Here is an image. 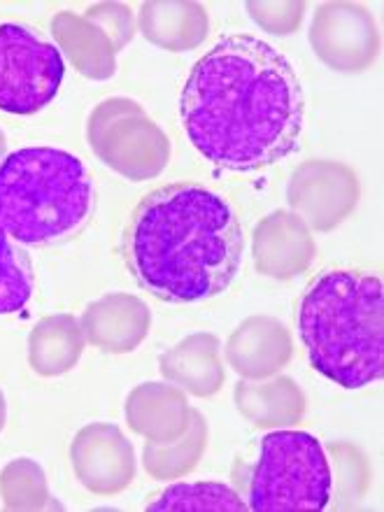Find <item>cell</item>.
I'll return each mask as SVG.
<instances>
[{
    "instance_id": "52a82bcc",
    "label": "cell",
    "mask_w": 384,
    "mask_h": 512,
    "mask_svg": "<svg viewBox=\"0 0 384 512\" xmlns=\"http://www.w3.org/2000/svg\"><path fill=\"white\" fill-rule=\"evenodd\" d=\"M61 52L52 42L19 24H0V110L35 115L59 94Z\"/></svg>"
},
{
    "instance_id": "7c38bea8",
    "label": "cell",
    "mask_w": 384,
    "mask_h": 512,
    "mask_svg": "<svg viewBox=\"0 0 384 512\" xmlns=\"http://www.w3.org/2000/svg\"><path fill=\"white\" fill-rule=\"evenodd\" d=\"M52 31L59 40L63 52L70 56L75 68L91 80H108L115 75L119 45L115 38L105 31L98 19L75 17L73 12L56 14L52 21Z\"/></svg>"
},
{
    "instance_id": "ffe728a7",
    "label": "cell",
    "mask_w": 384,
    "mask_h": 512,
    "mask_svg": "<svg viewBox=\"0 0 384 512\" xmlns=\"http://www.w3.org/2000/svg\"><path fill=\"white\" fill-rule=\"evenodd\" d=\"M147 510L152 512H180V510H247L243 499L231 487L219 485V482H196V485H173L163 492Z\"/></svg>"
},
{
    "instance_id": "9c48e42d",
    "label": "cell",
    "mask_w": 384,
    "mask_h": 512,
    "mask_svg": "<svg viewBox=\"0 0 384 512\" xmlns=\"http://www.w3.org/2000/svg\"><path fill=\"white\" fill-rule=\"evenodd\" d=\"M310 40L331 68L359 70L375 59V24L359 5H324L312 21Z\"/></svg>"
},
{
    "instance_id": "2e32d148",
    "label": "cell",
    "mask_w": 384,
    "mask_h": 512,
    "mask_svg": "<svg viewBox=\"0 0 384 512\" xmlns=\"http://www.w3.org/2000/svg\"><path fill=\"white\" fill-rule=\"evenodd\" d=\"M84 350V331L70 315L45 317L28 338V361L38 375L54 378L75 368Z\"/></svg>"
},
{
    "instance_id": "44dd1931",
    "label": "cell",
    "mask_w": 384,
    "mask_h": 512,
    "mask_svg": "<svg viewBox=\"0 0 384 512\" xmlns=\"http://www.w3.org/2000/svg\"><path fill=\"white\" fill-rule=\"evenodd\" d=\"M33 296V268L24 250L12 245L0 226V315H12L26 308Z\"/></svg>"
},
{
    "instance_id": "277c9868",
    "label": "cell",
    "mask_w": 384,
    "mask_h": 512,
    "mask_svg": "<svg viewBox=\"0 0 384 512\" xmlns=\"http://www.w3.org/2000/svg\"><path fill=\"white\" fill-rule=\"evenodd\" d=\"M94 180L75 154L26 147L0 161V226L19 245L61 243L87 224Z\"/></svg>"
},
{
    "instance_id": "3957f363",
    "label": "cell",
    "mask_w": 384,
    "mask_h": 512,
    "mask_svg": "<svg viewBox=\"0 0 384 512\" xmlns=\"http://www.w3.org/2000/svg\"><path fill=\"white\" fill-rule=\"evenodd\" d=\"M298 331L310 364L345 389L384 375V289L380 277L329 270L305 291Z\"/></svg>"
},
{
    "instance_id": "ba28073f",
    "label": "cell",
    "mask_w": 384,
    "mask_h": 512,
    "mask_svg": "<svg viewBox=\"0 0 384 512\" xmlns=\"http://www.w3.org/2000/svg\"><path fill=\"white\" fill-rule=\"evenodd\" d=\"M77 480L94 494H117L133 482V447L112 424H89L70 445Z\"/></svg>"
},
{
    "instance_id": "cb8c5ba5",
    "label": "cell",
    "mask_w": 384,
    "mask_h": 512,
    "mask_svg": "<svg viewBox=\"0 0 384 512\" xmlns=\"http://www.w3.org/2000/svg\"><path fill=\"white\" fill-rule=\"evenodd\" d=\"M5 147H7V142H5V135H3V131H0V161H3Z\"/></svg>"
},
{
    "instance_id": "5bb4252c",
    "label": "cell",
    "mask_w": 384,
    "mask_h": 512,
    "mask_svg": "<svg viewBox=\"0 0 384 512\" xmlns=\"http://www.w3.org/2000/svg\"><path fill=\"white\" fill-rule=\"evenodd\" d=\"M128 424L149 443H173L189 429L191 410L182 394L166 384H142L128 396Z\"/></svg>"
},
{
    "instance_id": "7402d4cb",
    "label": "cell",
    "mask_w": 384,
    "mask_h": 512,
    "mask_svg": "<svg viewBox=\"0 0 384 512\" xmlns=\"http://www.w3.org/2000/svg\"><path fill=\"white\" fill-rule=\"evenodd\" d=\"M0 494L10 510H40L49 499L45 473L28 459H17L0 473Z\"/></svg>"
},
{
    "instance_id": "ac0fdd59",
    "label": "cell",
    "mask_w": 384,
    "mask_h": 512,
    "mask_svg": "<svg viewBox=\"0 0 384 512\" xmlns=\"http://www.w3.org/2000/svg\"><path fill=\"white\" fill-rule=\"evenodd\" d=\"M161 373L196 396L215 394L222 384L217 340L212 336H194L184 340L175 350L163 354Z\"/></svg>"
},
{
    "instance_id": "e0dca14e",
    "label": "cell",
    "mask_w": 384,
    "mask_h": 512,
    "mask_svg": "<svg viewBox=\"0 0 384 512\" xmlns=\"http://www.w3.org/2000/svg\"><path fill=\"white\" fill-rule=\"evenodd\" d=\"M145 38L170 52L196 47L208 33V17L196 3H145L140 7Z\"/></svg>"
},
{
    "instance_id": "603a6c76",
    "label": "cell",
    "mask_w": 384,
    "mask_h": 512,
    "mask_svg": "<svg viewBox=\"0 0 384 512\" xmlns=\"http://www.w3.org/2000/svg\"><path fill=\"white\" fill-rule=\"evenodd\" d=\"M5 415H7L5 396H3V391H0V431H3V426H5Z\"/></svg>"
},
{
    "instance_id": "9a60e30c",
    "label": "cell",
    "mask_w": 384,
    "mask_h": 512,
    "mask_svg": "<svg viewBox=\"0 0 384 512\" xmlns=\"http://www.w3.org/2000/svg\"><path fill=\"white\" fill-rule=\"evenodd\" d=\"M291 357V340L273 319H250L233 333L229 361L245 378H263L284 366Z\"/></svg>"
},
{
    "instance_id": "8fae6325",
    "label": "cell",
    "mask_w": 384,
    "mask_h": 512,
    "mask_svg": "<svg viewBox=\"0 0 384 512\" xmlns=\"http://www.w3.org/2000/svg\"><path fill=\"white\" fill-rule=\"evenodd\" d=\"M147 305L131 294H108L82 315L84 338L105 352L124 354L138 347L149 331Z\"/></svg>"
},
{
    "instance_id": "30bf717a",
    "label": "cell",
    "mask_w": 384,
    "mask_h": 512,
    "mask_svg": "<svg viewBox=\"0 0 384 512\" xmlns=\"http://www.w3.org/2000/svg\"><path fill=\"white\" fill-rule=\"evenodd\" d=\"M317 198L310 226L319 231H329L343 222L354 205H357V177L340 163L310 161L298 168L289 184V203L298 215H305Z\"/></svg>"
},
{
    "instance_id": "8992f818",
    "label": "cell",
    "mask_w": 384,
    "mask_h": 512,
    "mask_svg": "<svg viewBox=\"0 0 384 512\" xmlns=\"http://www.w3.org/2000/svg\"><path fill=\"white\" fill-rule=\"evenodd\" d=\"M89 145L105 166L133 182L152 180L166 168L170 142L135 101L108 98L91 112Z\"/></svg>"
},
{
    "instance_id": "5b68a950",
    "label": "cell",
    "mask_w": 384,
    "mask_h": 512,
    "mask_svg": "<svg viewBox=\"0 0 384 512\" xmlns=\"http://www.w3.org/2000/svg\"><path fill=\"white\" fill-rule=\"evenodd\" d=\"M331 489L329 459L315 436L305 431H275L263 438L250 485L252 510H324L331 501Z\"/></svg>"
},
{
    "instance_id": "d6986e66",
    "label": "cell",
    "mask_w": 384,
    "mask_h": 512,
    "mask_svg": "<svg viewBox=\"0 0 384 512\" xmlns=\"http://www.w3.org/2000/svg\"><path fill=\"white\" fill-rule=\"evenodd\" d=\"M194 426L187 429L182 440L173 443H147L145 447V468L154 478H177V475L191 471L196 466V459L201 457L205 443L203 419L198 412H191Z\"/></svg>"
},
{
    "instance_id": "7a4b0ae2",
    "label": "cell",
    "mask_w": 384,
    "mask_h": 512,
    "mask_svg": "<svg viewBox=\"0 0 384 512\" xmlns=\"http://www.w3.org/2000/svg\"><path fill=\"white\" fill-rule=\"evenodd\" d=\"M243 229L222 196L177 182L152 191L126 226L124 256L135 280L166 303L224 294L243 263Z\"/></svg>"
},
{
    "instance_id": "4fadbf2b",
    "label": "cell",
    "mask_w": 384,
    "mask_h": 512,
    "mask_svg": "<svg viewBox=\"0 0 384 512\" xmlns=\"http://www.w3.org/2000/svg\"><path fill=\"white\" fill-rule=\"evenodd\" d=\"M312 240L305 226L287 212H275L254 231L256 268L270 277H291L308 268Z\"/></svg>"
},
{
    "instance_id": "6da1fadb",
    "label": "cell",
    "mask_w": 384,
    "mask_h": 512,
    "mask_svg": "<svg viewBox=\"0 0 384 512\" xmlns=\"http://www.w3.org/2000/svg\"><path fill=\"white\" fill-rule=\"evenodd\" d=\"M191 145L219 168L259 170L296 152L305 98L291 63L252 35H231L201 56L182 89Z\"/></svg>"
}]
</instances>
